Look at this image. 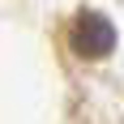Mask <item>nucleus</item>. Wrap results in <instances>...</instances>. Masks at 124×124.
Segmentation results:
<instances>
[{
    "instance_id": "1",
    "label": "nucleus",
    "mask_w": 124,
    "mask_h": 124,
    "mask_svg": "<svg viewBox=\"0 0 124 124\" xmlns=\"http://www.w3.org/2000/svg\"><path fill=\"white\" fill-rule=\"evenodd\" d=\"M69 47L81 60H107L116 51V22L103 17L99 9H77L69 26Z\"/></svg>"
}]
</instances>
